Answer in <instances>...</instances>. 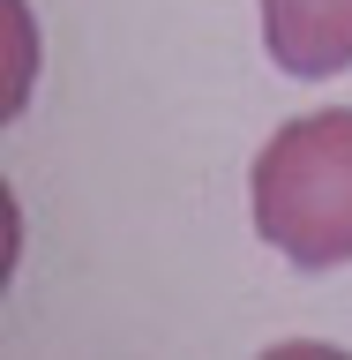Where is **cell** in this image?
Returning <instances> with one entry per match:
<instances>
[{
	"label": "cell",
	"instance_id": "cell-1",
	"mask_svg": "<svg viewBox=\"0 0 352 360\" xmlns=\"http://www.w3.org/2000/svg\"><path fill=\"white\" fill-rule=\"evenodd\" d=\"M247 210L285 263L337 270L352 263V105L300 112L255 150Z\"/></svg>",
	"mask_w": 352,
	"mask_h": 360
},
{
	"label": "cell",
	"instance_id": "cell-2",
	"mask_svg": "<svg viewBox=\"0 0 352 360\" xmlns=\"http://www.w3.org/2000/svg\"><path fill=\"white\" fill-rule=\"evenodd\" d=\"M263 45L300 83L345 75L352 68V0H263Z\"/></svg>",
	"mask_w": 352,
	"mask_h": 360
}]
</instances>
